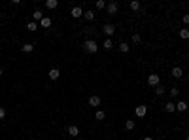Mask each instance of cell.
Masks as SVG:
<instances>
[{
    "instance_id": "10",
    "label": "cell",
    "mask_w": 189,
    "mask_h": 140,
    "mask_svg": "<svg viewBox=\"0 0 189 140\" xmlns=\"http://www.w3.org/2000/svg\"><path fill=\"white\" fill-rule=\"evenodd\" d=\"M89 104H91V106H100V97L93 95V97L89 98Z\"/></svg>"
},
{
    "instance_id": "23",
    "label": "cell",
    "mask_w": 189,
    "mask_h": 140,
    "mask_svg": "<svg viewBox=\"0 0 189 140\" xmlns=\"http://www.w3.org/2000/svg\"><path fill=\"white\" fill-rule=\"evenodd\" d=\"M95 117H96V119H99V121H102V119H104V117H106V114H104V112H102V110H96V112H95Z\"/></svg>"
},
{
    "instance_id": "7",
    "label": "cell",
    "mask_w": 189,
    "mask_h": 140,
    "mask_svg": "<svg viewBox=\"0 0 189 140\" xmlns=\"http://www.w3.org/2000/svg\"><path fill=\"white\" fill-rule=\"evenodd\" d=\"M59 76H61V72H59L57 68H51V70H49V80H51V81L59 80Z\"/></svg>"
},
{
    "instance_id": "22",
    "label": "cell",
    "mask_w": 189,
    "mask_h": 140,
    "mask_svg": "<svg viewBox=\"0 0 189 140\" xmlns=\"http://www.w3.org/2000/svg\"><path fill=\"white\" fill-rule=\"evenodd\" d=\"M155 93H157V95H159V97H163V95H165V93H166V89H165V87H163V85H157V87H155Z\"/></svg>"
},
{
    "instance_id": "11",
    "label": "cell",
    "mask_w": 189,
    "mask_h": 140,
    "mask_svg": "<svg viewBox=\"0 0 189 140\" xmlns=\"http://www.w3.org/2000/svg\"><path fill=\"white\" fill-rule=\"evenodd\" d=\"M176 110H178V112H185V110H187V102H185V100H180V102L176 104Z\"/></svg>"
},
{
    "instance_id": "1",
    "label": "cell",
    "mask_w": 189,
    "mask_h": 140,
    "mask_svg": "<svg viewBox=\"0 0 189 140\" xmlns=\"http://www.w3.org/2000/svg\"><path fill=\"white\" fill-rule=\"evenodd\" d=\"M83 49L87 51V53H96V51H99V45H96V42L95 40H85V44H83Z\"/></svg>"
},
{
    "instance_id": "2",
    "label": "cell",
    "mask_w": 189,
    "mask_h": 140,
    "mask_svg": "<svg viewBox=\"0 0 189 140\" xmlns=\"http://www.w3.org/2000/svg\"><path fill=\"white\" fill-rule=\"evenodd\" d=\"M159 81H161V78L157 76V74H150V76H147V85L157 87V85H159Z\"/></svg>"
},
{
    "instance_id": "14",
    "label": "cell",
    "mask_w": 189,
    "mask_h": 140,
    "mask_svg": "<svg viewBox=\"0 0 189 140\" xmlns=\"http://www.w3.org/2000/svg\"><path fill=\"white\" fill-rule=\"evenodd\" d=\"M51 23H53V21H51V17H44L42 21H40V25H42L44 29H49V27H51Z\"/></svg>"
},
{
    "instance_id": "33",
    "label": "cell",
    "mask_w": 189,
    "mask_h": 140,
    "mask_svg": "<svg viewBox=\"0 0 189 140\" xmlns=\"http://www.w3.org/2000/svg\"><path fill=\"white\" fill-rule=\"evenodd\" d=\"M0 76H2V68H0Z\"/></svg>"
},
{
    "instance_id": "31",
    "label": "cell",
    "mask_w": 189,
    "mask_h": 140,
    "mask_svg": "<svg viewBox=\"0 0 189 140\" xmlns=\"http://www.w3.org/2000/svg\"><path fill=\"white\" fill-rule=\"evenodd\" d=\"M144 140H153V138H151V136H146V138H144Z\"/></svg>"
},
{
    "instance_id": "30",
    "label": "cell",
    "mask_w": 189,
    "mask_h": 140,
    "mask_svg": "<svg viewBox=\"0 0 189 140\" xmlns=\"http://www.w3.org/2000/svg\"><path fill=\"white\" fill-rule=\"evenodd\" d=\"M4 116H6V110H4V108L0 106V119H4Z\"/></svg>"
},
{
    "instance_id": "18",
    "label": "cell",
    "mask_w": 189,
    "mask_h": 140,
    "mask_svg": "<svg viewBox=\"0 0 189 140\" xmlns=\"http://www.w3.org/2000/svg\"><path fill=\"white\" fill-rule=\"evenodd\" d=\"M32 17H34V19H36V21H42V19L45 17V15H44L42 12H40V10H36V12H34V13H32Z\"/></svg>"
},
{
    "instance_id": "4",
    "label": "cell",
    "mask_w": 189,
    "mask_h": 140,
    "mask_svg": "<svg viewBox=\"0 0 189 140\" xmlns=\"http://www.w3.org/2000/svg\"><path fill=\"white\" fill-rule=\"evenodd\" d=\"M102 32H104L106 36H108V38H112V34L115 32V27H114V25H104V29H102Z\"/></svg>"
},
{
    "instance_id": "27",
    "label": "cell",
    "mask_w": 189,
    "mask_h": 140,
    "mask_svg": "<svg viewBox=\"0 0 189 140\" xmlns=\"http://www.w3.org/2000/svg\"><path fill=\"white\" fill-rule=\"evenodd\" d=\"M180 95V89H178V87H172L170 89V97H178Z\"/></svg>"
},
{
    "instance_id": "35",
    "label": "cell",
    "mask_w": 189,
    "mask_h": 140,
    "mask_svg": "<svg viewBox=\"0 0 189 140\" xmlns=\"http://www.w3.org/2000/svg\"><path fill=\"white\" fill-rule=\"evenodd\" d=\"M187 78H189V74H187Z\"/></svg>"
},
{
    "instance_id": "12",
    "label": "cell",
    "mask_w": 189,
    "mask_h": 140,
    "mask_svg": "<svg viewBox=\"0 0 189 140\" xmlns=\"http://www.w3.org/2000/svg\"><path fill=\"white\" fill-rule=\"evenodd\" d=\"M68 134H70V136H78V134H80V129L76 127V125H70V127H68Z\"/></svg>"
},
{
    "instance_id": "3",
    "label": "cell",
    "mask_w": 189,
    "mask_h": 140,
    "mask_svg": "<svg viewBox=\"0 0 189 140\" xmlns=\"http://www.w3.org/2000/svg\"><path fill=\"white\" fill-rule=\"evenodd\" d=\"M117 2H110V4H106V12H108L110 15H114V13H117Z\"/></svg>"
},
{
    "instance_id": "24",
    "label": "cell",
    "mask_w": 189,
    "mask_h": 140,
    "mask_svg": "<svg viewBox=\"0 0 189 140\" xmlns=\"http://www.w3.org/2000/svg\"><path fill=\"white\" fill-rule=\"evenodd\" d=\"M27 29L30 30V32H34V30H38V25L32 21V23H28V25H27Z\"/></svg>"
},
{
    "instance_id": "17",
    "label": "cell",
    "mask_w": 189,
    "mask_h": 140,
    "mask_svg": "<svg viewBox=\"0 0 189 140\" xmlns=\"http://www.w3.org/2000/svg\"><path fill=\"white\" fill-rule=\"evenodd\" d=\"M180 38H183V40L189 38V29H187V27H183V29L180 30Z\"/></svg>"
},
{
    "instance_id": "8",
    "label": "cell",
    "mask_w": 189,
    "mask_h": 140,
    "mask_svg": "<svg viewBox=\"0 0 189 140\" xmlns=\"http://www.w3.org/2000/svg\"><path fill=\"white\" fill-rule=\"evenodd\" d=\"M165 110H166L168 114H172V112H176V104H174V102H172V100H168V102H166V104H165Z\"/></svg>"
},
{
    "instance_id": "20",
    "label": "cell",
    "mask_w": 189,
    "mask_h": 140,
    "mask_svg": "<svg viewBox=\"0 0 189 140\" xmlns=\"http://www.w3.org/2000/svg\"><path fill=\"white\" fill-rule=\"evenodd\" d=\"M125 129H127V131H132V129H134V121H132V119H127V121H125Z\"/></svg>"
},
{
    "instance_id": "5",
    "label": "cell",
    "mask_w": 189,
    "mask_h": 140,
    "mask_svg": "<svg viewBox=\"0 0 189 140\" xmlns=\"http://www.w3.org/2000/svg\"><path fill=\"white\" fill-rule=\"evenodd\" d=\"M134 114H136V116H138V117H144L146 114H147V108L140 104V106H136V108H134Z\"/></svg>"
},
{
    "instance_id": "19",
    "label": "cell",
    "mask_w": 189,
    "mask_h": 140,
    "mask_svg": "<svg viewBox=\"0 0 189 140\" xmlns=\"http://www.w3.org/2000/svg\"><path fill=\"white\" fill-rule=\"evenodd\" d=\"M140 8H142V6H140V2H138V0H132V2H131V10H134V12H138Z\"/></svg>"
},
{
    "instance_id": "29",
    "label": "cell",
    "mask_w": 189,
    "mask_h": 140,
    "mask_svg": "<svg viewBox=\"0 0 189 140\" xmlns=\"http://www.w3.org/2000/svg\"><path fill=\"white\" fill-rule=\"evenodd\" d=\"M182 19H183V25H189V13H185Z\"/></svg>"
},
{
    "instance_id": "13",
    "label": "cell",
    "mask_w": 189,
    "mask_h": 140,
    "mask_svg": "<svg viewBox=\"0 0 189 140\" xmlns=\"http://www.w3.org/2000/svg\"><path fill=\"white\" fill-rule=\"evenodd\" d=\"M183 76V70L180 66H176V68H172V78H182Z\"/></svg>"
},
{
    "instance_id": "25",
    "label": "cell",
    "mask_w": 189,
    "mask_h": 140,
    "mask_svg": "<svg viewBox=\"0 0 189 140\" xmlns=\"http://www.w3.org/2000/svg\"><path fill=\"white\" fill-rule=\"evenodd\" d=\"M119 51H121V53H127V51H129V45H127L125 42H121L119 44Z\"/></svg>"
},
{
    "instance_id": "26",
    "label": "cell",
    "mask_w": 189,
    "mask_h": 140,
    "mask_svg": "<svg viewBox=\"0 0 189 140\" xmlns=\"http://www.w3.org/2000/svg\"><path fill=\"white\" fill-rule=\"evenodd\" d=\"M104 8H106L104 0H96V10H104Z\"/></svg>"
},
{
    "instance_id": "34",
    "label": "cell",
    "mask_w": 189,
    "mask_h": 140,
    "mask_svg": "<svg viewBox=\"0 0 189 140\" xmlns=\"http://www.w3.org/2000/svg\"><path fill=\"white\" fill-rule=\"evenodd\" d=\"M159 140H163V138H159Z\"/></svg>"
},
{
    "instance_id": "6",
    "label": "cell",
    "mask_w": 189,
    "mask_h": 140,
    "mask_svg": "<svg viewBox=\"0 0 189 140\" xmlns=\"http://www.w3.org/2000/svg\"><path fill=\"white\" fill-rule=\"evenodd\" d=\"M83 10L81 8H72V12H70V15H72V17H76V19H80V17H83Z\"/></svg>"
},
{
    "instance_id": "28",
    "label": "cell",
    "mask_w": 189,
    "mask_h": 140,
    "mask_svg": "<svg viewBox=\"0 0 189 140\" xmlns=\"http://www.w3.org/2000/svg\"><path fill=\"white\" fill-rule=\"evenodd\" d=\"M132 42L138 44V42H140V34H132Z\"/></svg>"
},
{
    "instance_id": "15",
    "label": "cell",
    "mask_w": 189,
    "mask_h": 140,
    "mask_svg": "<svg viewBox=\"0 0 189 140\" xmlns=\"http://www.w3.org/2000/svg\"><path fill=\"white\" fill-rule=\"evenodd\" d=\"M21 49L25 51V53H32V51H34V45L27 42V44H23V48H21Z\"/></svg>"
},
{
    "instance_id": "9",
    "label": "cell",
    "mask_w": 189,
    "mask_h": 140,
    "mask_svg": "<svg viewBox=\"0 0 189 140\" xmlns=\"http://www.w3.org/2000/svg\"><path fill=\"white\" fill-rule=\"evenodd\" d=\"M59 6V0H47V2H45V8L47 10H55Z\"/></svg>"
},
{
    "instance_id": "32",
    "label": "cell",
    "mask_w": 189,
    "mask_h": 140,
    "mask_svg": "<svg viewBox=\"0 0 189 140\" xmlns=\"http://www.w3.org/2000/svg\"><path fill=\"white\" fill-rule=\"evenodd\" d=\"M185 140H189V134H187V136H185Z\"/></svg>"
},
{
    "instance_id": "16",
    "label": "cell",
    "mask_w": 189,
    "mask_h": 140,
    "mask_svg": "<svg viewBox=\"0 0 189 140\" xmlns=\"http://www.w3.org/2000/svg\"><path fill=\"white\" fill-rule=\"evenodd\" d=\"M83 17L87 19V21H95V12H91V10H87V12L83 13Z\"/></svg>"
},
{
    "instance_id": "21",
    "label": "cell",
    "mask_w": 189,
    "mask_h": 140,
    "mask_svg": "<svg viewBox=\"0 0 189 140\" xmlns=\"http://www.w3.org/2000/svg\"><path fill=\"white\" fill-rule=\"evenodd\" d=\"M102 45H104L106 49H112V48H114V42H112V38H106V40H104V44H102Z\"/></svg>"
}]
</instances>
